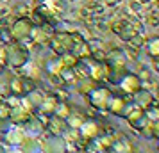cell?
I'll return each mask as SVG.
<instances>
[{
  "instance_id": "18",
  "label": "cell",
  "mask_w": 159,
  "mask_h": 153,
  "mask_svg": "<svg viewBox=\"0 0 159 153\" xmlns=\"http://www.w3.org/2000/svg\"><path fill=\"white\" fill-rule=\"evenodd\" d=\"M145 50L147 53L150 55L152 59H157L159 57V37H152L145 43Z\"/></svg>"
},
{
  "instance_id": "8",
  "label": "cell",
  "mask_w": 159,
  "mask_h": 153,
  "mask_svg": "<svg viewBox=\"0 0 159 153\" xmlns=\"http://www.w3.org/2000/svg\"><path fill=\"white\" fill-rule=\"evenodd\" d=\"M66 141L61 137V134H50L45 139L43 150L45 151H66Z\"/></svg>"
},
{
  "instance_id": "25",
  "label": "cell",
  "mask_w": 159,
  "mask_h": 153,
  "mask_svg": "<svg viewBox=\"0 0 159 153\" xmlns=\"http://www.w3.org/2000/svg\"><path fill=\"white\" fill-rule=\"evenodd\" d=\"M7 64V45L0 43V68Z\"/></svg>"
},
{
  "instance_id": "17",
  "label": "cell",
  "mask_w": 159,
  "mask_h": 153,
  "mask_svg": "<svg viewBox=\"0 0 159 153\" xmlns=\"http://www.w3.org/2000/svg\"><path fill=\"white\" fill-rule=\"evenodd\" d=\"M9 87H11V93L15 96H22V95L27 93V89H25V80L20 79V77H15V79L11 80V84H9Z\"/></svg>"
},
{
  "instance_id": "23",
  "label": "cell",
  "mask_w": 159,
  "mask_h": 153,
  "mask_svg": "<svg viewBox=\"0 0 159 153\" xmlns=\"http://www.w3.org/2000/svg\"><path fill=\"white\" fill-rule=\"evenodd\" d=\"M120 37L122 39H125V41H132V37L136 36V30H134V27L132 25H125L123 29H120Z\"/></svg>"
},
{
  "instance_id": "6",
  "label": "cell",
  "mask_w": 159,
  "mask_h": 153,
  "mask_svg": "<svg viewBox=\"0 0 159 153\" xmlns=\"http://www.w3.org/2000/svg\"><path fill=\"white\" fill-rule=\"evenodd\" d=\"M41 102H43V95H41L38 89L32 87V89H29V91L25 93V96H23V100H22V105H23L27 110L34 112V110L39 109Z\"/></svg>"
},
{
  "instance_id": "10",
  "label": "cell",
  "mask_w": 159,
  "mask_h": 153,
  "mask_svg": "<svg viewBox=\"0 0 159 153\" xmlns=\"http://www.w3.org/2000/svg\"><path fill=\"white\" fill-rule=\"evenodd\" d=\"M125 107H127V102L123 100L122 96L111 95V98H109L107 107H106V109H107L113 116H123V110H125Z\"/></svg>"
},
{
  "instance_id": "26",
  "label": "cell",
  "mask_w": 159,
  "mask_h": 153,
  "mask_svg": "<svg viewBox=\"0 0 159 153\" xmlns=\"http://www.w3.org/2000/svg\"><path fill=\"white\" fill-rule=\"evenodd\" d=\"M154 68H156V70H157V73H159V57L154 61Z\"/></svg>"
},
{
  "instance_id": "14",
  "label": "cell",
  "mask_w": 159,
  "mask_h": 153,
  "mask_svg": "<svg viewBox=\"0 0 159 153\" xmlns=\"http://www.w3.org/2000/svg\"><path fill=\"white\" fill-rule=\"evenodd\" d=\"M106 59H107L106 62H107L111 68H118V70H122V68H125V64H127V55H125L122 50L109 52V55Z\"/></svg>"
},
{
  "instance_id": "16",
  "label": "cell",
  "mask_w": 159,
  "mask_h": 153,
  "mask_svg": "<svg viewBox=\"0 0 159 153\" xmlns=\"http://www.w3.org/2000/svg\"><path fill=\"white\" fill-rule=\"evenodd\" d=\"M84 119H86V116H84L82 112H79V110H77V112H73V110H72V112L65 117V123H66V126H68L70 130H77L80 125H82Z\"/></svg>"
},
{
  "instance_id": "2",
  "label": "cell",
  "mask_w": 159,
  "mask_h": 153,
  "mask_svg": "<svg viewBox=\"0 0 159 153\" xmlns=\"http://www.w3.org/2000/svg\"><path fill=\"white\" fill-rule=\"evenodd\" d=\"M29 61V52L20 45H7V64L22 68Z\"/></svg>"
},
{
  "instance_id": "21",
  "label": "cell",
  "mask_w": 159,
  "mask_h": 153,
  "mask_svg": "<svg viewBox=\"0 0 159 153\" xmlns=\"http://www.w3.org/2000/svg\"><path fill=\"white\" fill-rule=\"evenodd\" d=\"M145 117L152 121V123H159V107H156L154 103L148 105L147 109H145Z\"/></svg>"
},
{
  "instance_id": "4",
  "label": "cell",
  "mask_w": 159,
  "mask_h": 153,
  "mask_svg": "<svg viewBox=\"0 0 159 153\" xmlns=\"http://www.w3.org/2000/svg\"><path fill=\"white\" fill-rule=\"evenodd\" d=\"M23 125H25V126H23L25 137H29V139H36V137H39V135H43V132L47 130L45 123L41 121V119H39V117H32V116H30Z\"/></svg>"
},
{
  "instance_id": "27",
  "label": "cell",
  "mask_w": 159,
  "mask_h": 153,
  "mask_svg": "<svg viewBox=\"0 0 159 153\" xmlns=\"http://www.w3.org/2000/svg\"><path fill=\"white\" fill-rule=\"evenodd\" d=\"M138 4H145V2H148V0H136Z\"/></svg>"
},
{
  "instance_id": "1",
  "label": "cell",
  "mask_w": 159,
  "mask_h": 153,
  "mask_svg": "<svg viewBox=\"0 0 159 153\" xmlns=\"http://www.w3.org/2000/svg\"><path fill=\"white\" fill-rule=\"evenodd\" d=\"M109 98H111V91H109L107 87H104V86H95V87L88 93L89 103L98 110H104L106 107H107Z\"/></svg>"
},
{
  "instance_id": "28",
  "label": "cell",
  "mask_w": 159,
  "mask_h": 153,
  "mask_svg": "<svg viewBox=\"0 0 159 153\" xmlns=\"http://www.w3.org/2000/svg\"><path fill=\"white\" fill-rule=\"evenodd\" d=\"M0 2H6V0H0Z\"/></svg>"
},
{
  "instance_id": "11",
  "label": "cell",
  "mask_w": 159,
  "mask_h": 153,
  "mask_svg": "<svg viewBox=\"0 0 159 153\" xmlns=\"http://www.w3.org/2000/svg\"><path fill=\"white\" fill-rule=\"evenodd\" d=\"M29 117H30V110H27L22 103H18V105H13V107H11L9 119H11L13 123H25Z\"/></svg>"
},
{
  "instance_id": "3",
  "label": "cell",
  "mask_w": 159,
  "mask_h": 153,
  "mask_svg": "<svg viewBox=\"0 0 159 153\" xmlns=\"http://www.w3.org/2000/svg\"><path fill=\"white\" fill-rule=\"evenodd\" d=\"M30 30H32V20H29V18H18L13 23V27H11V37L15 41H23V39L29 37Z\"/></svg>"
},
{
  "instance_id": "19",
  "label": "cell",
  "mask_w": 159,
  "mask_h": 153,
  "mask_svg": "<svg viewBox=\"0 0 159 153\" xmlns=\"http://www.w3.org/2000/svg\"><path fill=\"white\" fill-rule=\"evenodd\" d=\"M63 61H61V57L57 59H50L48 62H47V73L48 75H59V71L63 70Z\"/></svg>"
},
{
  "instance_id": "9",
  "label": "cell",
  "mask_w": 159,
  "mask_h": 153,
  "mask_svg": "<svg viewBox=\"0 0 159 153\" xmlns=\"http://www.w3.org/2000/svg\"><path fill=\"white\" fill-rule=\"evenodd\" d=\"M57 103H59V98L56 95H47V96H43V102H41V105H39L38 110H39L43 116H47V119H48L50 116H54Z\"/></svg>"
},
{
  "instance_id": "12",
  "label": "cell",
  "mask_w": 159,
  "mask_h": 153,
  "mask_svg": "<svg viewBox=\"0 0 159 153\" xmlns=\"http://www.w3.org/2000/svg\"><path fill=\"white\" fill-rule=\"evenodd\" d=\"M23 139H25L23 128H9V130H6V135H4V141L9 146H20Z\"/></svg>"
},
{
  "instance_id": "5",
  "label": "cell",
  "mask_w": 159,
  "mask_h": 153,
  "mask_svg": "<svg viewBox=\"0 0 159 153\" xmlns=\"http://www.w3.org/2000/svg\"><path fill=\"white\" fill-rule=\"evenodd\" d=\"M77 130H79L80 137L86 139V141H93L97 135H100V126H98V123L95 119H84Z\"/></svg>"
},
{
  "instance_id": "20",
  "label": "cell",
  "mask_w": 159,
  "mask_h": 153,
  "mask_svg": "<svg viewBox=\"0 0 159 153\" xmlns=\"http://www.w3.org/2000/svg\"><path fill=\"white\" fill-rule=\"evenodd\" d=\"M109 150H113V151H120V153H129V151H132V146H130L129 141L122 139V141H115V142H111V148H109Z\"/></svg>"
},
{
  "instance_id": "7",
  "label": "cell",
  "mask_w": 159,
  "mask_h": 153,
  "mask_svg": "<svg viewBox=\"0 0 159 153\" xmlns=\"http://www.w3.org/2000/svg\"><path fill=\"white\" fill-rule=\"evenodd\" d=\"M118 87L122 89V91H125V93L132 95V93H136L138 89L141 87V80H139V77H136V75L125 73V75H122V79L118 80Z\"/></svg>"
},
{
  "instance_id": "22",
  "label": "cell",
  "mask_w": 159,
  "mask_h": 153,
  "mask_svg": "<svg viewBox=\"0 0 159 153\" xmlns=\"http://www.w3.org/2000/svg\"><path fill=\"white\" fill-rule=\"evenodd\" d=\"M72 112V107L68 105L66 102H59L57 103V107H56V112H54V116H59V117H63L65 119L68 114Z\"/></svg>"
},
{
  "instance_id": "24",
  "label": "cell",
  "mask_w": 159,
  "mask_h": 153,
  "mask_svg": "<svg viewBox=\"0 0 159 153\" xmlns=\"http://www.w3.org/2000/svg\"><path fill=\"white\" fill-rule=\"evenodd\" d=\"M9 112H11V105L4 100H0V119L7 121L9 119Z\"/></svg>"
},
{
  "instance_id": "15",
  "label": "cell",
  "mask_w": 159,
  "mask_h": 153,
  "mask_svg": "<svg viewBox=\"0 0 159 153\" xmlns=\"http://www.w3.org/2000/svg\"><path fill=\"white\" fill-rule=\"evenodd\" d=\"M143 114H145V110L141 109V107H138L136 103H132V105H130V103H127V107H125V110H123V116L127 117L132 125L136 123L138 119H141V117H143Z\"/></svg>"
},
{
  "instance_id": "13",
  "label": "cell",
  "mask_w": 159,
  "mask_h": 153,
  "mask_svg": "<svg viewBox=\"0 0 159 153\" xmlns=\"http://www.w3.org/2000/svg\"><path fill=\"white\" fill-rule=\"evenodd\" d=\"M132 98H134V103H136L138 107H141V109H147L148 105H152L154 103V96L147 91V89H138L136 93H132Z\"/></svg>"
}]
</instances>
